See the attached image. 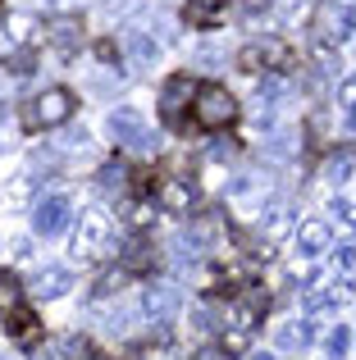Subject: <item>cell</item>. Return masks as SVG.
Returning <instances> with one entry per match:
<instances>
[{
  "mask_svg": "<svg viewBox=\"0 0 356 360\" xmlns=\"http://www.w3.org/2000/svg\"><path fill=\"white\" fill-rule=\"evenodd\" d=\"M18 306H23V292H18V283L5 274V278H0V315H9V310H18Z\"/></svg>",
  "mask_w": 356,
  "mask_h": 360,
  "instance_id": "obj_18",
  "label": "cell"
},
{
  "mask_svg": "<svg viewBox=\"0 0 356 360\" xmlns=\"http://www.w3.org/2000/svg\"><path fill=\"white\" fill-rule=\"evenodd\" d=\"M288 224H293V205H288V201H274V205L260 210V229H265L269 238H284Z\"/></svg>",
  "mask_w": 356,
  "mask_h": 360,
  "instance_id": "obj_15",
  "label": "cell"
},
{
  "mask_svg": "<svg viewBox=\"0 0 356 360\" xmlns=\"http://www.w3.org/2000/svg\"><path fill=\"white\" fill-rule=\"evenodd\" d=\"M73 115V91L69 87H51L32 101V115H27V128H55V123H69Z\"/></svg>",
  "mask_w": 356,
  "mask_h": 360,
  "instance_id": "obj_4",
  "label": "cell"
},
{
  "mask_svg": "<svg viewBox=\"0 0 356 360\" xmlns=\"http://www.w3.org/2000/svg\"><path fill=\"white\" fill-rule=\"evenodd\" d=\"M87 146H91V137H87V132H78V128L60 141V150H87Z\"/></svg>",
  "mask_w": 356,
  "mask_h": 360,
  "instance_id": "obj_26",
  "label": "cell"
},
{
  "mask_svg": "<svg viewBox=\"0 0 356 360\" xmlns=\"http://www.w3.org/2000/svg\"><path fill=\"white\" fill-rule=\"evenodd\" d=\"M348 347H352V333H348V328H333V333H329V356L343 360V352H348Z\"/></svg>",
  "mask_w": 356,
  "mask_h": 360,
  "instance_id": "obj_22",
  "label": "cell"
},
{
  "mask_svg": "<svg viewBox=\"0 0 356 360\" xmlns=\"http://www.w3.org/2000/svg\"><path fill=\"white\" fill-rule=\"evenodd\" d=\"M110 137H115L119 146H133V150H155L160 146L155 132H151V123H146V115L133 110V105H119L115 115H110Z\"/></svg>",
  "mask_w": 356,
  "mask_h": 360,
  "instance_id": "obj_2",
  "label": "cell"
},
{
  "mask_svg": "<svg viewBox=\"0 0 356 360\" xmlns=\"http://www.w3.org/2000/svg\"><path fill=\"white\" fill-rule=\"evenodd\" d=\"M333 214H338L343 224H356V201H333Z\"/></svg>",
  "mask_w": 356,
  "mask_h": 360,
  "instance_id": "obj_28",
  "label": "cell"
},
{
  "mask_svg": "<svg viewBox=\"0 0 356 360\" xmlns=\"http://www.w3.org/2000/svg\"><path fill=\"white\" fill-rule=\"evenodd\" d=\"M329 242H333L329 219H306L302 229H297V251H302V255H320V251H329Z\"/></svg>",
  "mask_w": 356,
  "mask_h": 360,
  "instance_id": "obj_10",
  "label": "cell"
},
{
  "mask_svg": "<svg viewBox=\"0 0 356 360\" xmlns=\"http://www.w3.org/2000/svg\"><path fill=\"white\" fill-rule=\"evenodd\" d=\"M119 46H124V55L133 60V69H151L155 55H160V46H155V37L137 32V27H128L124 37H119Z\"/></svg>",
  "mask_w": 356,
  "mask_h": 360,
  "instance_id": "obj_8",
  "label": "cell"
},
{
  "mask_svg": "<svg viewBox=\"0 0 356 360\" xmlns=\"http://www.w3.org/2000/svg\"><path fill=\"white\" fill-rule=\"evenodd\" d=\"M233 328H256V306H233Z\"/></svg>",
  "mask_w": 356,
  "mask_h": 360,
  "instance_id": "obj_23",
  "label": "cell"
},
{
  "mask_svg": "<svg viewBox=\"0 0 356 360\" xmlns=\"http://www.w3.org/2000/svg\"><path fill=\"white\" fill-rule=\"evenodd\" d=\"M311 324H306V319H288L284 328H279L274 333V347L279 352H302V347H311Z\"/></svg>",
  "mask_w": 356,
  "mask_h": 360,
  "instance_id": "obj_14",
  "label": "cell"
},
{
  "mask_svg": "<svg viewBox=\"0 0 356 360\" xmlns=\"http://www.w3.org/2000/svg\"><path fill=\"white\" fill-rule=\"evenodd\" d=\"M9 251H14V260H27V255H32V242L18 238V242H9Z\"/></svg>",
  "mask_w": 356,
  "mask_h": 360,
  "instance_id": "obj_29",
  "label": "cell"
},
{
  "mask_svg": "<svg viewBox=\"0 0 356 360\" xmlns=\"http://www.w3.org/2000/svg\"><path fill=\"white\" fill-rule=\"evenodd\" d=\"M338 105H343V110H352V115H356V73H348V78L338 82Z\"/></svg>",
  "mask_w": 356,
  "mask_h": 360,
  "instance_id": "obj_21",
  "label": "cell"
},
{
  "mask_svg": "<svg viewBox=\"0 0 356 360\" xmlns=\"http://www.w3.org/2000/svg\"><path fill=\"white\" fill-rule=\"evenodd\" d=\"M187 18H192V27H220L229 18V0H192Z\"/></svg>",
  "mask_w": 356,
  "mask_h": 360,
  "instance_id": "obj_13",
  "label": "cell"
},
{
  "mask_svg": "<svg viewBox=\"0 0 356 360\" xmlns=\"http://www.w3.org/2000/svg\"><path fill=\"white\" fill-rule=\"evenodd\" d=\"M178 306H183V292L170 288V283H160V288H151L142 297V310L151 319H170V315H178Z\"/></svg>",
  "mask_w": 356,
  "mask_h": 360,
  "instance_id": "obj_9",
  "label": "cell"
},
{
  "mask_svg": "<svg viewBox=\"0 0 356 360\" xmlns=\"http://www.w3.org/2000/svg\"><path fill=\"white\" fill-rule=\"evenodd\" d=\"M247 360H274V356H269V352H251Z\"/></svg>",
  "mask_w": 356,
  "mask_h": 360,
  "instance_id": "obj_33",
  "label": "cell"
},
{
  "mask_svg": "<svg viewBox=\"0 0 356 360\" xmlns=\"http://www.w3.org/2000/svg\"><path fill=\"white\" fill-rule=\"evenodd\" d=\"M32 196H37V178L32 174H18L14 183L5 187V205H9V210H27V205H32Z\"/></svg>",
  "mask_w": 356,
  "mask_h": 360,
  "instance_id": "obj_16",
  "label": "cell"
},
{
  "mask_svg": "<svg viewBox=\"0 0 356 360\" xmlns=\"http://www.w3.org/2000/svg\"><path fill=\"white\" fill-rule=\"evenodd\" d=\"M247 338H251L247 328H233V333L224 338V347H220V352H224V356H229V352H247Z\"/></svg>",
  "mask_w": 356,
  "mask_h": 360,
  "instance_id": "obj_25",
  "label": "cell"
},
{
  "mask_svg": "<svg viewBox=\"0 0 356 360\" xmlns=\"http://www.w3.org/2000/svg\"><path fill=\"white\" fill-rule=\"evenodd\" d=\"M73 219V205H69V196L64 192H51V196H42V201L32 205V229H37V238H55V233H64V224Z\"/></svg>",
  "mask_w": 356,
  "mask_h": 360,
  "instance_id": "obj_5",
  "label": "cell"
},
{
  "mask_svg": "<svg viewBox=\"0 0 356 360\" xmlns=\"http://www.w3.org/2000/svg\"><path fill=\"white\" fill-rule=\"evenodd\" d=\"M119 183H124V169H115V165H110V169H101V187H106V192H115Z\"/></svg>",
  "mask_w": 356,
  "mask_h": 360,
  "instance_id": "obj_27",
  "label": "cell"
},
{
  "mask_svg": "<svg viewBox=\"0 0 356 360\" xmlns=\"http://www.w3.org/2000/svg\"><path fill=\"white\" fill-rule=\"evenodd\" d=\"M192 183H178V178H170V183H160V196H155V201H160V210H170V214H187L192 210Z\"/></svg>",
  "mask_w": 356,
  "mask_h": 360,
  "instance_id": "obj_12",
  "label": "cell"
},
{
  "mask_svg": "<svg viewBox=\"0 0 356 360\" xmlns=\"http://www.w3.org/2000/svg\"><path fill=\"white\" fill-rule=\"evenodd\" d=\"M64 292H73V274L64 269V264H46L32 278V297H42V301H55V297H64Z\"/></svg>",
  "mask_w": 356,
  "mask_h": 360,
  "instance_id": "obj_7",
  "label": "cell"
},
{
  "mask_svg": "<svg viewBox=\"0 0 356 360\" xmlns=\"http://www.w3.org/2000/svg\"><path fill=\"white\" fill-rule=\"evenodd\" d=\"M46 41H51V46H64V51H69V46H78L82 41V18L78 14L51 18V23H46Z\"/></svg>",
  "mask_w": 356,
  "mask_h": 360,
  "instance_id": "obj_11",
  "label": "cell"
},
{
  "mask_svg": "<svg viewBox=\"0 0 356 360\" xmlns=\"http://www.w3.org/2000/svg\"><path fill=\"white\" fill-rule=\"evenodd\" d=\"M352 160L348 155H338V160H333V165H329V183H348V178H352Z\"/></svg>",
  "mask_w": 356,
  "mask_h": 360,
  "instance_id": "obj_24",
  "label": "cell"
},
{
  "mask_svg": "<svg viewBox=\"0 0 356 360\" xmlns=\"http://www.w3.org/2000/svg\"><path fill=\"white\" fill-rule=\"evenodd\" d=\"M133 224H137V229H142V224H151V210H146V205H137V210H133Z\"/></svg>",
  "mask_w": 356,
  "mask_h": 360,
  "instance_id": "obj_32",
  "label": "cell"
},
{
  "mask_svg": "<svg viewBox=\"0 0 356 360\" xmlns=\"http://www.w3.org/2000/svg\"><path fill=\"white\" fill-rule=\"evenodd\" d=\"M128 283V274L124 269H110V274H101V283H96V297H115V288H124Z\"/></svg>",
  "mask_w": 356,
  "mask_h": 360,
  "instance_id": "obj_19",
  "label": "cell"
},
{
  "mask_svg": "<svg viewBox=\"0 0 356 360\" xmlns=\"http://www.w3.org/2000/svg\"><path fill=\"white\" fill-rule=\"evenodd\" d=\"M192 360H229L220 352V347H201V352H192Z\"/></svg>",
  "mask_w": 356,
  "mask_h": 360,
  "instance_id": "obj_30",
  "label": "cell"
},
{
  "mask_svg": "<svg viewBox=\"0 0 356 360\" xmlns=\"http://www.w3.org/2000/svg\"><path fill=\"white\" fill-rule=\"evenodd\" d=\"M110 242H115V219H110L106 210H82L78 214V229H73V260L78 264H96V260H106L110 255Z\"/></svg>",
  "mask_w": 356,
  "mask_h": 360,
  "instance_id": "obj_1",
  "label": "cell"
},
{
  "mask_svg": "<svg viewBox=\"0 0 356 360\" xmlns=\"http://www.w3.org/2000/svg\"><path fill=\"white\" fill-rule=\"evenodd\" d=\"M293 60V55H288V46L284 41H251L247 51L238 55V64L247 73H260V69H284V64Z\"/></svg>",
  "mask_w": 356,
  "mask_h": 360,
  "instance_id": "obj_6",
  "label": "cell"
},
{
  "mask_svg": "<svg viewBox=\"0 0 356 360\" xmlns=\"http://www.w3.org/2000/svg\"><path fill=\"white\" fill-rule=\"evenodd\" d=\"M5 333L14 338V342H32V333H37V315H32V310H23V306L9 310V315H5Z\"/></svg>",
  "mask_w": 356,
  "mask_h": 360,
  "instance_id": "obj_17",
  "label": "cell"
},
{
  "mask_svg": "<svg viewBox=\"0 0 356 360\" xmlns=\"http://www.w3.org/2000/svg\"><path fill=\"white\" fill-rule=\"evenodd\" d=\"M233 115H238V101L229 96V87H220V82L196 87V123L201 128H224V123H233Z\"/></svg>",
  "mask_w": 356,
  "mask_h": 360,
  "instance_id": "obj_3",
  "label": "cell"
},
{
  "mask_svg": "<svg viewBox=\"0 0 356 360\" xmlns=\"http://www.w3.org/2000/svg\"><path fill=\"white\" fill-rule=\"evenodd\" d=\"M0 360H5V356H0Z\"/></svg>",
  "mask_w": 356,
  "mask_h": 360,
  "instance_id": "obj_34",
  "label": "cell"
},
{
  "mask_svg": "<svg viewBox=\"0 0 356 360\" xmlns=\"http://www.w3.org/2000/svg\"><path fill=\"white\" fill-rule=\"evenodd\" d=\"M5 69H9V73H18V78H27V69H32V51H14V55H5Z\"/></svg>",
  "mask_w": 356,
  "mask_h": 360,
  "instance_id": "obj_20",
  "label": "cell"
},
{
  "mask_svg": "<svg viewBox=\"0 0 356 360\" xmlns=\"http://www.w3.org/2000/svg\"><path fill=\"white\" fill-rule=\"evenodd\" d=\"M356 260V246H338V269H352Z\"/></svg>",
  "mask_w": 356,
  "mask_h": 360,
  "instance_id": "obj_31",
  "label": "cell"
}]
</instances>
